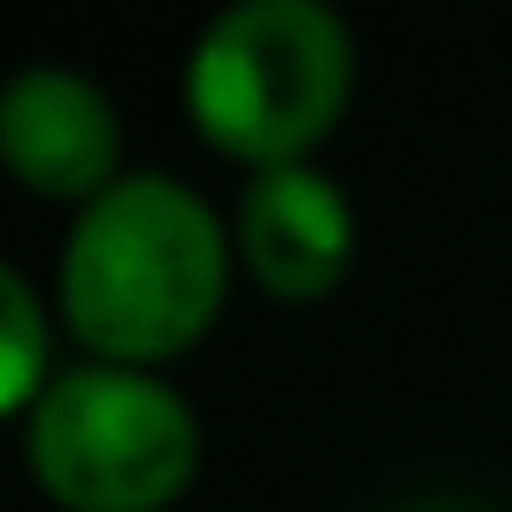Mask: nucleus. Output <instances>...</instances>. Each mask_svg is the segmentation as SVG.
<instances>
[{
    "label": "nucleus",
    "instance_id": "1",
    "mask_svg": "<svg viewBox=\"0 0 512 512\" xmlns=\"http://www.w3.org/2000/svg\"><path fill=\"white\" fill-rule=\"evenodd\" d=\"M218 302L225 239L183 183L127 176L78 218L64 253V316L92 351L120 365L176 358L211 330Z\"/></svg>",
    "mask_w": 512,
    "mask_h": 512
},
{
    "label": "nucleus",
    "instance_id": "2",
    "mask_svg": "<svg viewBox=\"0 0 512 512\" xmlns=\"http://www.w3.org/2000/svg\"><path fill=\"white\" fill-rule=\"evenodd\" d=\"M351 92V36L316 0H246L190 57L197 134L239 162L288 169L316 148Z\"/></svg>",
    "mask_w": 512,
    "mask_h": 512
},
{
    "label": "nucleus",
    "instance_id": "3",
    "mask_svg": "<svg viewBox=\"0 0 512 512\" xmlns=\"http://www.w3.org/2000/svg\"><path fill=\"white\" fill-rule=\"evenodd\" d=\"M29 463L64 512H162L197 470V421L169 386L99 365L36 400Z\"/></svg>",
    "mask_w": 512,
    "mask_h": 512
},
{
    "label": "nucleus",
    "instance_id": "4",
    "mask_svg": "<svg viewBox=\"0 0 512 512\" xmlns=\"http://www.w3.org/2000/svg\"><path fill=\"white\" fill-rule=\"evenodd\" d=\"M0 162L43 197H106L120 162L113 106L71 71H22L0 92Z\"/></svg>",
    "mask_w": 512,
    "mask_h": 512
},
{
    "label": "nucleus",
    "instance_id": "5",
    "mask_svg": "<svg viewBox=\"0 0 512 512\" xmlns=\"http://www.w3.org/2000/svg\"><path fill=\"white\" fill-rule=\"evenodd\" d=\"M239 232H246V260L267 281V295H288V302L330 295L351 267V204L337 197V183H323L302 162L260 169V183L246 190Z\"/></svg>",
    "mask_w": 512,
    "mask_h": 512
},
{
    "label": "nucleus",
    "instance_id": "6",
    "mask_svg": "<svg viewBox=\"0 0 512 512\" xmlns=\"http://www.w3.org/2000/svg\"><path fill=\"white\" fill-rule=\"evenodd\" d=\"M43 302L29 295V281L15 267H0V414L29 407V393H43Z\"/></svg>",
    "mask_w": 512,
    "mask_h": 512
},
{
    "label": "nucleus",
    "instance_id": "7",
    "mask_svg": "<svg viewBox=\"0 0 512 512\" xmlns=\"http://www.w3.org/2000/svg\"><path fill=\"white\" fill-rule=\"evenodd\" d=\"M414 512H470V505H414Z\"/></svg>",
    "mask_w": 512,
    "mask_h": 512
}]
</instances>
